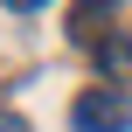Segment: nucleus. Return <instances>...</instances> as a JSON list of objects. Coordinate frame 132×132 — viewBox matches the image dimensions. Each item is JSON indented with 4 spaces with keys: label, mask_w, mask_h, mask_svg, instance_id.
I'll use <instances>...</instances> for the list:
<instances>
[{
    "label": "nucleus",
    "mask_w": 132,
    "mask_h": 132,
    "mask_svg": "<svg viewBox=\"0 0 132 132\" xmlns=\"http://www.w3.org/2000/svg\"><path fill=\"white\" fill-rule=\"evenodd\" d=\"M0 132H28V118H14V111H0Z\"/></svg>",
    "instance_id": "nucleus-4"
},
{
    "label": "nucleus",
    "mask_w": 132,
    "mask_h": 132,
    "mask_svg": "<svg viewBox=\"0 0 132 132\" xmlns=\"http://www.w3.org/2000/svg\"><path fill=\"white\" fill-rule=\"evenodd\" d=\"M7 7H14V14H35V7H42V0H7Z\"/></svg>",
    "instance_id": "nucleus-5"
},
{
    "label": "nucleus",
    "mask_w": 132,
    "mask_h": 132,
    "mask_svg": "<svg viewBox=\"0 0 132 132\" xmlns=\"http://www.w3.org/2000/svg\"><path fill=\"white\" fill-rule=\"evenodd\" d=\"M111 14H118V0H77V7H70V35H77V42H97Z\"/></svg>",
    "instance_id": "nucleus-2"
},
{
    "label": "nucleus",
    "mask_w": 132,
    "mask_h": 132,
    "mask_svg": "<svg viewBox=\"0 0 132 132\" xmlns=\"http://www.w3.org/2000/svg\"><path fill=\"white\" fill-rule=\"evenodd\" d=\"M70 125L77 132H125L132 125V97L118 84H97V90H84V97L70 104Z\"/></svg>",
    "instance_id": "nucleus-1"
},
{
    "label": "nucleus",
    "mask_w": 132,
    "mask_h": 132,
    "mask_svg": "<svg viewBox=\"0 0 132 132\" xmlns=\"http://www.w3.org/2000/svg\"><path fill=\"white\" fill-rule=\"evenodd\" d=\"M97 63H104V77H132V35L97 42Z\"/></svg>",
    "instance_id": "nucleus-3"
}]
</instances>
